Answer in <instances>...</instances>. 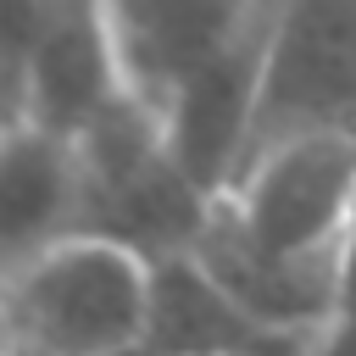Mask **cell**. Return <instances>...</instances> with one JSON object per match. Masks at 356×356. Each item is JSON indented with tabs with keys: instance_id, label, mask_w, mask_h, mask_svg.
Segmentation results:
<instances>
[{
	"instance_id": "1",
	"label": "cell",
	"mask_w": 356,
	"mask_h": 356,
	"mask_svg": "<svg viewBox=\"0 0 356 356\" xmlns=\"http://www.w3.org/2000/svg\"><path fill=\"white\" fill-rule=\"evenodd\" d=\"M356 222V139H289L239 167L217 195L195 261L261 323L323 334L339 306V256Z\"/></svg>"
},
{
	"instance_id": "2",
	"label": "cell",
	"mask_w": 356,
	"mask_h": 356,
	"mask_svg": "<svg viewBox=\"0 0 356 356\" xmlns=\"http://www.w3.org/2000/svg\"><path fill=\"white\" fill-rule=\"evenodd\" d=\"M78 161H83L78 239L122 245L150 267L195 250L217 195H206L189 178L167 128L156 122V111H145L134 95H122L78 139Z\"/></svg>"
},
{
	"instance_id": "3",
	"label": "cell",
	"mask_w": 356,
	"mask_h": 356,
	"mask_svg": "<svg viewBox=\"0 0 356 356\" xmlns=\"http://www.w3.org/2000/svg\"><path fill=\"white\" fill-rule=\"evenodd\" d=\"M156 267L106 239H61L6 267V356H128L150 339Z\"/></svg>"
},
{
	"instance_id": "4",
	"label": "cell",
	"mask_w": 356,
	"mask_h": 356,
	"mask_svg": "<svg viewBox=\"0 0 356 356\" xmlns=\"http://www.w3.org/2000/svg\"><path fill=\"white\" fill-rule=\"evenodd\" d=\"M356 139V0H273L250 156L289 139Z\"/></svg>"
},
{
	"instance_id": "5",
	"label": "cell",
	"mask_w": 356,
	"mask_h": 356,
	"mask_svg": "<svg viewBox=\"0 0 356 356\" xmlns=\"http://www.w3.org/2000/svg\"><path fill=\"white\" fill-rule=\"evenodd\" d=\"M128 95L106 0H39L28 44L11 56V122L83 139Z\"/></svg>"
},
{
	"instance_id": "6",
	"label": "cell",
	"mask_w": 356,
	"mask_h": 356,
	"mask_svg": "<svg viewBox=\"0 0 356 356\" xmlns=\"http://www.w3.org/2000/svg\"><path fill=\"white\" fill-rule=\"evenodd\" d=\"M267 11L273 0H106V28L128 95L161 117L167 100L256 33Z\"/></svg>"
},
{
	"instance_id": "7",
	"label": "cell",
	"mask_w": 356,
	"mask_h": 356,
	"mask_svg": "<svg viewBox=\"0 0 356 356\" xmlns=\"http://www.w3.org/2000/svg\"><path fill=\"white\" fill-rule=\"evenodd\" d=\"M156 356H306L317 334H284L245 312L195 256L161 261L150 289V339Z\"/></svg>"
},
{
	"instance_id": "8",
	"label": "cell",
	"mask_w": 356,
	"mask_h": 356,
	"mask_svg": "<svg viewBox=\"0 0 356 356\" xmlns=\"http://www.w3.org/2000/svg\"><path fill=\"white\" fill-rule=\"evenodd\" d=\"M78 211H83L78 145L33 122H6V150H0L6 267H22L28 256L61 239H78Z\"/></svg>"
},
{
	"instance_id": "9",
	"label": "cell",
	"mask_w": 356,
	"mask_h": 356,
	"mask_svg": "<svg viewBox=\"0 0 356 356\" xmlns=\"http://www.w3.org/2000/svg\"><path fill=\"white\" fill-rule=\"evenodd\" d=\"M334 323H350L356 328V222H350L345 256H339V306H334Z\"/></svg>"
},
{
	"instance_id": "10",
	"label": "cell",
	"mask_w": 356,
	"mask_h": 356,
	"mask_svg": "<svg viewBox=\"0 0 356 356\" xmlns=\"http://www.w3.org/2000/svg\"><path fill=\"white\" fill-rule=\"evenodd\" d=\"M306 356H356V328L350 323H328Z\"/></svg>"
},
{
	"instance_id": "11",
	"label": "cell",
	"mask_w": 356,
	"mask_h": 356,
	"mask_svg": "<svg viewBox=\"0 0 356 356\" xmlns=\"http://www.w3.org/2000/svg\"><path fill=\"white\" fill-rule=\"evenodd\" d=\"M128 356H156V350H150V345H139V350H128Z\"/></svg>"
}]
</instances>
